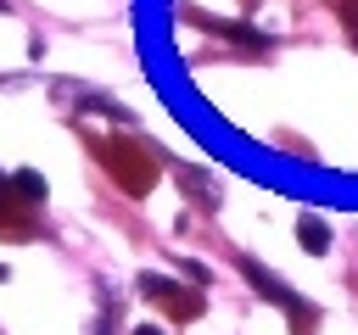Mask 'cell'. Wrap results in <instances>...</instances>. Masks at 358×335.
<instances>
[{
  "mask_svg": "<svg viewBox=\"0 0 358 335\" xmlns=\"http://www.w3.org/2000/svg\"><path fill=\"white\" fill-rule=\"evenodd\" d=\"M101 162H106V173H112L129 195H145V190L157 184V168H151L145 145H134V140H112V145L101 151Z\"/></svg>",
  "mask_w": 358,
  "mask_h": 335,
  "instance_id": "obj_1",
  "label": "cell"
},
{
  "mask_svg": "<svg viewBox=\"0 0 358 335\" xmlns=\"http://www.w3.org/2000/svg\"><path fill=\"white\" fill-rule=\"evenodd\" d=\"M241 274L263 290V302H274V307H285V313H291V329H296V335H308V329H313V307H302V302H296V290H291L285 279H274V274H268L263 262H252V257H241Z\"/></svg>",
  "mask_w": 358,
  "mask_h": 335,
  "instance_id": "obj_2",
  "label": "cell"
},
{
  "mask_svg": "<svg viewBox=\"0 0 358 335\" xmlns=\"http://www.w3.org/2000/svg\"><path fill=\"white\" fill-rule=\"evenodd\" d=\"M140 290H145L151 302H162L173 318H196V313H201V296L179 290V285H173V279H162V274H140Z\"/></svg>",
  "mask_w": 358,
  "mask_h": 335,
  "instance_id": "obj_3",
  "label": "cell"
},
{
  "mask_svg": "<svg viewBox=\"0 0 358 335\" xmlns=\"http://www.w3.org/2000/svg\"><path fill=\"white\" fill-rule=\"evenodd\" d=\"M179 184H185V195H196V207H207V212L218 207V184H213L196 162H179Z\"/></svg>",
  "mask_w": 358,
  "mask_h": 335,
  "instance_id": "obj_4",
  "label": "cell"
},
{
  "mask_svg": "<svg viewBox=\"0 0 358 335\" xmlns=\"http://www.w3.org/2000/svg\"><path fill=\"white\" fill-rule=\"evenodd\" d=\"M296 240H302L308 251H330V223L313 218V212H302V218H296Z\"/></svg>",
  "mask_w": 358,
  "mask_h": 335,
  "instance_id": "obj_5",
  "label": "cell"
},
{
  "mask_svg": "<svg viewBox=\"0 0 358 335\" xmlns=\"http://www.w3.org/2000/svg\"><path fill=\"white\" fill-rule=\"evenodd\" d=\"M11 184H17L28 201H45V184H39V173H11Z\"/></svg>",
  "mask_w": 358,
  "mask_h": 335,
  "instance_id": "obj_6",
  "label": "cell"
},
{
  "mask_svg": "<svg viewBox=\"0 0 358 335\" xmlns=\"http://www.w3.org/2000/svg\"><path fill=\"white\" fill-rule=\"evenodd\" d=\"M134 335H162V329H151V324H140V329H134Z\"/></svg>",
  "mask_w": 358,
  "mask_h": 335,
  "instance_id": "obj_7",
  "label": "cell"
},
{
  "mask_svg": "<svg viewBox=\"0 0 358 335\" xmlns=\"http://www.w3.org/2000/svg\"><path fill=\"white\" fill-rule=\"evenodd\" d=\"M352 39H358V11H352Z\"/></svg>",
  "mask_w": 358,
  "mask_h": 335,
  "instance_id": "obj_8",
  "label": "cell"
}]
</instances>
